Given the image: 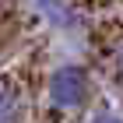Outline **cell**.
Listing matches in <instances>:
<instances>
[{
  "mask_svg": "<svg viewBox=\"0 0 123 123\" xmlns=\"http://www.w3.org/2000/svg\"><path fill=\"white\" fill-rule=\"evenodd\" d=\"M92 123H123V120H120V116H113V113H98Z\"/></svg>",
  "mask_w": 123,
  "mask_h": 123,
  "instance_id": "obj_4",
  "label": "cell"
},
{
  "mask_svg": "<svg viewBox=\"0 0 123 123\" xmlns=\"http://www.w3.org/2000/svg\"><path fill=\"white\" fill-rule=\"evenodd\" d=\"M35 11L56 32H81V14L70 0H35Z\"/></svg>",
  "mask_w": 123,
  "mask_h": 123,
  "instance_id": "obj_2",
  "label": "cell"
},
{
  "mask_svg": "<svg viewBox=\"0 0 123 123\" xmlns=\"http://www.w3.org/2000/svg\"><path fill=\"white\" fill-rule=\"evenodd\" d=\"M116 63H120V70H123V46H120V53H116Z\"/></svg>",
  "mask_w": 123,
  "mask_h": 123,
  "instance_id": "obj_5",
  "label": "cell"
},
{
  "mask_svg": "<svg viewBox=\"0 0 123 123\" xmlns=\"http://www.w3.org/2000/svg\"><path fill=\"white\" fill-rule=\"evenodd\" d=\"M88 98V74L77 63L56 67L49 74V102L56 109H81Z\"/></svg>",
  "mask_w": 123,
  "mask_h": 123,
  "instance_id": "obj_1",
  "label": "cell"
},
{
  "mask_svg": "<svg viewBox=\"0 0 123 123\" xmlns=\"http://www.w3.org/2000/svg\"><path fill=\"white\" fill-rule=\"evenodd\" d=\"M21 120V95L14 85L0 81V123H18Z\"/></svg>",
  "mask_w": 123,
  "mask_h": 123,
  "instance_id": "obj_3",
  "label": "cell"
}]
</instances>
